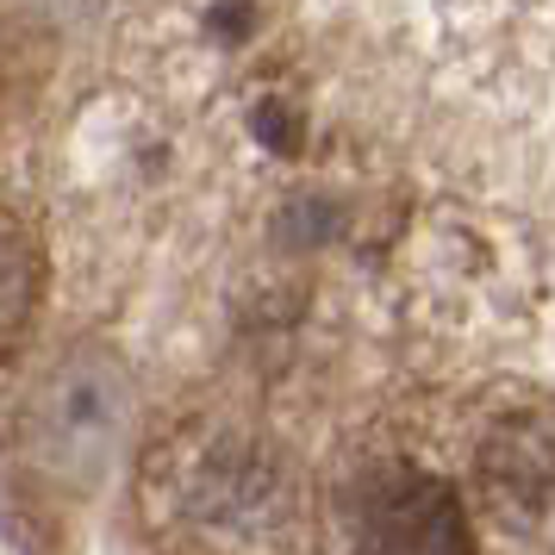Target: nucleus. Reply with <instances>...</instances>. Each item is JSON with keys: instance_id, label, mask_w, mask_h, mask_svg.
<instances>
[{"instance_id": "f257e3e1", "label": "nucleus", "mask_w": 555, "mask_h": 555, "mask_svg": "<svg viewBox=\"0 0 555 555\" xmlns=\"http://www.w3.org/2000/svg\"><path fill=\"white\" fill-rule=\"evenodd\" d=\"M131 375L126 362L101 344H81L31 387L26 400V455L44 480L94 487L119 462L131 437Z\"/></svg>"}, {"instance_id": "f03ea898", "label": "nucleus", "mask_w": 555, "mask_h": 555, "mask_svg": "<svg viewBox=\"0 0 555 555\" xmlns=\"http://www.w3.org/2000/svg\"><path fill=\"white\" fill-rule=\"evenodd\" d=\"M181 518L231 550H269L294 525V480L269 443L244 430H206L169 462Z\"/></svg>"}, {"instance_id": "7ed1b4c3", "label": "nucleus", "mask_w": 555, "mask_h": 555, "mask_svg": "<svg viewBox=\"0 0 555 555\" xmlns=\"http://www.w3.org/2000/svg\"><path fill=\"white\" fill-rule=\"evenodd\" d=\"M356 555H475V518L443 475L412 468V462H387L350 487L344 505Z\"/></svg>"}, {"instance_id": "20e7f679", "label": "nucleus", "mask_w": 555, "mask_h": 555, "mask_svg": "<svg viewBox=\"0 0 555 555\" xmlns=\"http://www.w3.org/2000/svg\"><path fill=\"white\" fill-rule=\"evenodd\" d=\"M480 487L505 525L550 537L555 530V412L505 418L480 450Z\"/></svg>"}, {"instance_id": "39448f33", "label": "nucleus", "mask_w": 555, "mask_h": 555, "mask_svg": "<svg viewBox=\"0 0 555 555\" xmlns=\"http://www.w3.org/2000/svg\"><path fill=\"white\" fill-rule=\"evenodd\" d=\"M38 294H44V256H38V237L0 206V362H13V356L26 350Z\"/></svg>"}]
</instances>
